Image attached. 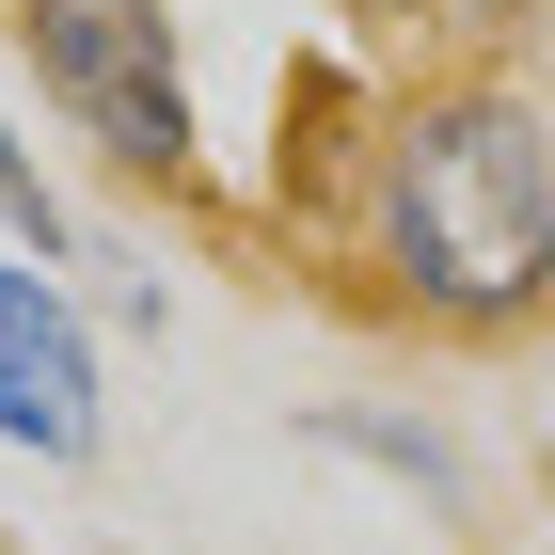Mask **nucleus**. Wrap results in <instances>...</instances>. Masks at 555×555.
Masks as SVG:
<instances>
[{
  "label": "nucleus",
  "mask_w": 555,
  "mask_h": 555,
  "mask_svg": "<svg viewBox=\"0 0 555 555\" xmlns=\"http://www.w3.org/2000/svg\"><path fill=\"white\" fill-rule=\"evenodd\" d=\"M0 33L33 64V112L80 143L112 191H159L191 207L207 191V95H191V33H175V0H0Z\"/></svg>",
  "instance_id": "obj_2"
},
{
  "label": "nucleus",
  "mask_w": 555,
  "mask_h": 555,
  "mask_svg": "<svg viewBox=\"0 0 555 555\" xmlns=\"http://www.w3.org/2000/svg\"><path fill=\"white\" fill-rule=\"evenodd\" d=\"M80 270H112V286H80V318H95V334H175V286H159L143 255H80Z\"/></svg>",
  "instance_id": "obj_6"
},
{
  "label": "nucleus",
  "mask_w": 555,
  "mask_h": 555,
  "mask_svg": "<svg viewBox=\"0 0 555 555\" xmlns=\"http://www.w3.org/2000/svg\"><path fill=\"white\" fill-rule=\"evenodd\" d=\"M286 112L301 159L270 175V207L365 318L428 349L555 334V112L524 64H397V80L301 64Z\"/></svg>",
  "instance_id": "obj_1"
},
{
  "label": "nucleus",
  "mask_w": 555,
  "mask_h": 555,
  "mask_svg": "<svg viewBox=\"0 0 555 555\" xmlns=\"http://www.w3.org/2000/svg\"><path fill=\"white\" fill-rule=\"evenodd\" d=\"M0 255H33V270H64V286H80V207H64V175L33 159V128H16V112H0Z\"/></svg>",
  "instance_id": "obj_5"
},
{
  "label": "nucleus",
  "mask_w": 555,
  "mask_h": 555,
  "mask_svg": "<svg viewBox=\"0 0 555 555\" xmlns=\"http://www.w3.org/2000/svg\"><path fill=\"white\" fill-rule=\"evenodd\" d=\"M301 444H318V461H365V476H397V492H413L428 524H461V508H476L461 444H444L428 413H397V397H318V413H301Z\"/></svg>",
  "instance_id": "obj_4"
},
{
  "label": "nucleus",
  "mask_w": 555,
  "mask_h": 555,
  "mask_svg": "<svg viewBox=\"0 0 555 555\" xmlns=\"http://www.w3.org/2000/svg\"><path fill=\"white\" fill-rule=\"evenodd\" d=\"M0 444L48 476L112 461V334L80 318V286L33 255H0Z\"/></svg>",
  "instance_id": "obj_3"
},
{
  "label": "nucleus",
  "mask_w": 555,
  "mask_h": 555,
  "mask_svg": "<svg viewBox=\"0 0 555 555\" xmlns=\"http://www.w3.org/2000/svg\"><path fill=\"white\" fill-rule=\"evenodd\" d=\"M334 16H349V33H365V48H428V33H444V16H461V0H334Z\"/></svg>",
  "instance_id": "obj_7"
}]
</instances>
